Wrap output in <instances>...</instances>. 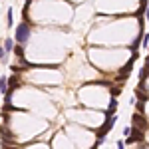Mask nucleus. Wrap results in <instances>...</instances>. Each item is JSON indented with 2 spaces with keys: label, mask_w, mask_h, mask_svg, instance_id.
<instances>
[{
  "label": "nucleus",
  "mask_w": 149,
  "mask_h": 149,
  "mask_svg": "<svg viewBox=\"0 0 149 149\" xmlns=\"http://www.w3.org/2000/svg\"><path fill=\"white\" fill-rule=\"evenodd\" d=\"M117 149H125V143L123 141H117Z\"/></svg>",
  "instance_id": "9b49d317"
},
{
  "label": "nucleus",
  "mask_w": 149,
  "mask_h": 149,
  "mask_svg": "<svg viewBox=\"0 0 149 149\" xmlns=\"http://www.w3.org/2000/svg\"><path fill=\"white\" fill-rule=\"evenodd\" d=\"M145 16L149 18V4H147V8H145Z\"/></svg>",
  "instance_id": "f8f14e48"
},
{
  "label": "nucleus",
  "mask_w": 149,
  "mask_h": 149,
  "mask_svg": "<svg viewBox=\"0 0 149 149\" xmlns=\"http://www.w3.org/2000/svg\"><path fill=\"white\" fill-rule=\"evenodd\" d=\"M133 125L139 127V129H143V127L147 125V123H145V117L141 115V111H135V113H133Z\"/></svg>",
  "instance_id": "f03ea898"
},
{
  "label": "nucleus",
  "mask_w": 149,
  "mask_h": 149,
  "mask_svg": "<svg viewBox=\"0 0 149 149\" xmlns=\"http://www.w3.org/2000/svg\"><path fill=\"white\" fill-rule=\"evenodd\" d=\"M131 129H133V127H123V137H129V135H131Z\"/></svg>",
  "instance_id": "6e6552de"
},
{
  "label": "nucleus",
  "mask_w": 149,
  "mask_h": 149,
  "mask_svg": "<svg viewBox=\"0 0 149 149\" xmlns=\"http://www.w3.org/2000/svg\"><path fill=\"white\" fill-rule=\"evenodd\" d=\"M6 90H8V78L0 76V93H6Z\"/></svg>",
  "instance_id": "39448f33"
},
{
  "label": "nucleus",
  "mask_w": 149,
  "mask_h": 149,
  "mask_svg": "<svg viewBox=\"0 0 149 149\" xmlns=\"http://www.w3.org/2000/svg\"><path fill=\"white\" fill-rule=\"evenodd\" d=\"M147 44H149V34H145L143 36V48H147Z\"/></svg>",
  "instance_id": "1a4fd4ad"
},
{
  "label": "nucleus",
  "mask_w": 149,
  "mask_h": 149,
  "mask_svg": "<svg viewBox=\"0 0 149 149\" xmlns=\"http://www.w3.org/2000/svg\"><path fill=\"white\" fill-rule=\"evenodd\" d=\"M6 22H8V28H14V12H12V8H8V12H6Z\"/></svg>",
  "instance_id": "423d86ee"
},
{
  "label": "nucleus",
  "mask_w": 149,
  "mask_h": 149,
  "mask_svg": "<svg viewBox=\"0 0 149 149\" xmlns=\"http://www.w3.org/2000/svg\"><path fill=\"white\" fill-rule=\"evenodd\" d=\"M115 109H117V97H113V95H111V100H109V107H107V113L113 115Z\"/></svg>",
  "instance_id": "7ed1b4c3"
},
{
  "label": "nucleus",
  "mask_w": 149,
  "mask_h": 149,
  "mask_svg": "<svg viewBox=\"0 0 149 149\" xmlns=\"http://www.w3.org/2000/svg\"><path fill=\"white\" fill-rule=\"evenodd\" d=\"M8 54H6V50H4V48H0V62H4V64H6V60H8Z\"/></svg>",
  "instance_id": "0eeeda50"
},
{
  "label": "nucleus",
  "mask_w": 149,
  "mask_h": 149,
  "mask_svg": "<svg viewBox=\"0 0 149 149\" xmlns=\"http://www.w3.org/2000/svg\"><path fill=\"white\" fill-rule=\"evenodd\" d=\"M30 36H32V28L28 26V22H20L16 26V38H14V42H18V46H26L28 40H30Z\"/></svg>",
  "instance_id": "f257e3e1"
},
{
  "label": "nucleus",
  "mask_w": 149,
  "mask_h": 149,
  "mask_svg": "<svg viewBox=\"0 0 149 149\" xmlns=\"http://www.w3.org/2000/svg\"><path fill=\"white\" fill-rule=\"evenodd\" d=\"M109 92H111V95L115 97V95H119V92H121V90H117V88H113V90H109Z\"/></svg>",
  "instance_id": "9d476101"
},
{
  "label": "nucleus",
  "mask_w": 149,
  "mask_h": 149,
  "mask_svg": "<svg viewBox=\"0 0 149 149\" xmlns=\"http://www.w3.org/2000/svg\"><path fill=\"white\" fill-rule=\"evenodd\" d=\"M4 50H6V54H10L14 50V38H6L4 40Z\"/></svg>",
  "instance_id": "20e7f679"
}]
</instances>
